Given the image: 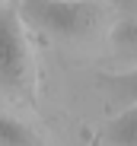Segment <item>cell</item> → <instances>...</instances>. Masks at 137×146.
<instances>
[{"label":"cell","mask_w":137,"mask_h":146,"mask_svg":"<svg viewBox=\"0 0 137 146\" xmlns=\"http://www.w3.org/2000/svg\"><path fill=\"white\" fill-rule=\"evenodd\" d=\"M99 83L105 86L108 99L115 105H137V67L121 73H102Z\"/></svg>","instance_id":"obj_3"},{"label":"cell","mask_w":137,"mask_h":146,"mask_svg":"<svg viewBox=\"0 0 137 146\" xmlns=\"http://www.w3.org/2000/svg\"><path fill=\"white\" fill-rule=\"evenodd\" d=\"M112 48L115 54L124 60H137V16L121 19L115 29H112Z\"/></svg>","instance_id":"obj_5"},{"label":"cell","mask_w":137,"mask_h":146,"mask_svg":"<svg viewBox=\"0 0 137 146\" xmlns=\"http://www.w3.org/2000/svg\"><path fill=\"white\" fill-rule=\"evenodd\" d=\"M0 143L3 146H32V143H41V140L22 121H16L10 114H0Z\"/></svg>","instance_id":"obj_6"},{"label":"cell","mask_w":137,"mask_h":146,"mask_svg":"<svg viewBox=\"0 0 137 146\" xmlns=\"http://www.w3.org/2000/svg\"><path fill=\"white\" fill-rule=\"evenodd\" d=\"M102 0H22V19L64 41H86L105 26Z\"/></svg>","instance_id":"obj_1"},{"label":"cell","mask_w":137,"mask_h":146,"mask_svg":"<svg viewBox=\"0 0 137 146\" xmlns=\"http://www.w3.org/2000/svg\"><path fill=\"white\" fill-rule=\"evenodd\" d=\"M105 137L118 146H137V105H124V111L108 124Z\"/></svg>","instance_id":"obj_4"},{"label":"cell","mask_w":137,"mask_h":146,"mask_svg":"<svg viewBox=\"0 0 137 146\" xmlns=\"http://www.w3.org/2000/svg\"><path fill=\"white\" fill-rule=\"evenodd\" d=\"M0 89L13 95L32 92V51L16 10H0Z\"/></svg>","instance_id":"obj_2"}]
</instances>
